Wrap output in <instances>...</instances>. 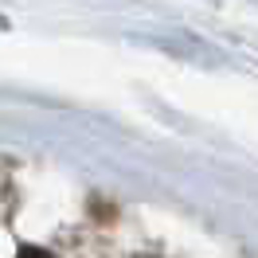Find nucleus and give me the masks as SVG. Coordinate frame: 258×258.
I'll return each instance as SVG.
<instances>
[{"label": "nucleus", "instance_id": "nucleus-1", "mask_svg": "<svg viewBox=\"0 0 258 258\" xmlns=\"http://www.w3.org/2000/svg\"><path fill=\"white\" fill-rule=\"evenodd\" d=\"M16 258H51V254H47V250H39V246H24Z\"/></svg>", "mask_w": 258, "mask_h": 258}]
</instances>
